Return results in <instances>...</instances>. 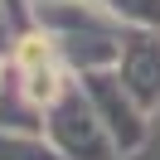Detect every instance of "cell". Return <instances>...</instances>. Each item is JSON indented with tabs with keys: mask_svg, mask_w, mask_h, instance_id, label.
Here are the masks:
<instances>
[{
	"mask_svg": "<svg viewBox=\"0 0 160 160\" xmlns=\"http://www.w3.org/2000/svg\"><path fill=\"white\" fill-rule=\"evenodd\" d=\"M53 92H58V73H34L29 97H34V102H53Z\"/></svg>",
	"mask_w": 160,
	"mask_h": 160,
	"instance_id": "cell-1",
	"label": "cell"
},
{
	"mask_svg": "<svg viewBox=\"0 0 160 160\" xmlns=\"http://www.w3.org/2000/svg\"><path fill=\"white\" fill-rule=\"evenodd\" d=\"M20 58H24V63H44V58H49V44H39V39H29V44H24V49H20Z\"/></svg>",
	"mask_w": 160,
	"mask_h": 160,
	"instance_id": "cell-2",
	"label": "cell"
}]
</instances>
